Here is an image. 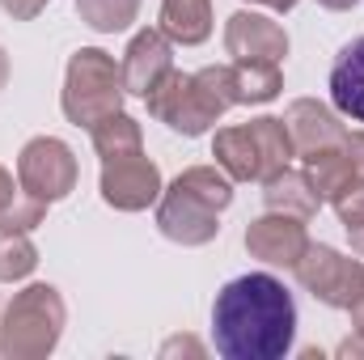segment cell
<instances>
[{
	"mask_svg": "<svg viewBox=\"0 0 364 360\" xmlns=\"http://www.w3.org/2000/svg\"><path fill=\"white\" fill-rule=\"evenodd\" d=\"M157 30L178 47L208 43L212 38V0H161Z\"/></svg>",
	"mask_w": 364,
	"mask_h": 360,
	"instance_id": "obj_15",
	"label": "cell"
},
{
	"mask_svg": "<svg viewBox=\"0 0 364 360\" xmlns=\"http://www.w3.org/2000/svg\"><path fill=\"white\" fill-rule=\"evenodd\" d=\"M326 90H331V102L343 119L364 123V34L335 55Z\"/></svg>",
	"mask_w": 364,
	"mask_h": 360,
	"instance_id": "obj_14",
	"label": "cell"
},
{
	"mask_svg": "<svg viewBox=\"0 0 364 360\" xmlns=\"http://www.w3.org/2000/svg\"><path fill=\"white\" fill-rule=\"evenodd\" d=\"M284 127H288V140H292V153L305 157V153H318V149H339L348 140V127H343V115L318 97H296L288 102L284 110Z\"/></svg>",
	"mask_w": 364,
	"mask_h": 360,
	"instance_id": "obj_12",
	"label": "cell"
},
{
	"mask_svg": "<svg viewBox=\"0 0 364 360\" xmlns=\"http://www.w3.org/2000/svg\"><path fill=\"white\" fill-rule=\"evenodd\" d=\"M123 97H127V90H123V68L114 64L110 51H102V47L73 51L68 73H64V93H60V106H64V119L68 123L93 127L106 115H119L123 110Z\"/></svg>",
	"mask_w": 364,
	"mask_h": 360,
	"instance_id": "obj_6",
	"label": "cell"
},
{
	"mask_svg": "<svg viewBox=\"0 0 364 360\" xmlns=\"http://www.w3.org/2000/svg\"><path fill=\"white\" fill-rule=\"evenodd\" d=\"M309 246V229L301 216H288V212H263L259 221L246 225V250L250 259L267 263V268H296V259L305 255Z\"/></svg>",
	"mask_w": 364,
	"mask_h": 360,
	"instance_id": "obj_10",
	"label": "cell"
},
{
	"mask_svg": "<svg viewBox=\"0 0 364 360\" xmlns=\"http://www.w3.org/2000/svg\"><path fill=\"white\" fill-rule=\"evenodd\" d=\"M246 4H263V9H275V13H292L301 0H246Z\"/></svg>",
	"mask_w": 364,
	"mask_h": 360,
	"instance_id": "obj_30",
	"label": "cell"
},
{
	"mask_svg": "<svg viewBox=\"0 0 364 360\" xmlns=\"http://www.w3.org/2000/svg\"><path fill=\"white\" fill-rule=\"evenodd\" d=\"M144 106H149V115L157 123H166L170 132H178L186 140L208 136L216 127V119L237 106L233 68L229 64H208L199 73L170 68L153 90L144 93Z\"/></svg>",
	"mask_w": 364,
	"mask_h": 360,
	"instance_id": "obj_2",
	"label": "cell"
},
{
	"mask_svg": "<svg viewBox=\"0 0 364 360\" xmlns=\"http://www.w3.org/2000/svg\"><path fill=\"white\" fill-rule=\"evenodd\" d=\"M348 242H352V250H356V255H364V221L348 225Z\"/></svg>",
	"mask_w": 364,
	"mask_h": 360,
	"instance_id": "obj_29",
	"label": "cell"
},
{
	"mask_svg": "<svg viewBox=\"0 0 364 360\" xmlns=\"http://www.w3.org/2000/svg\"><path fill=\"white\" fill-rule=\"evenodd\" d=\"M34 268H38V250L30 233H4L0 238V284H21Z\"/></svg>",
	"mask_w": 364,
	"mask_h": 360,
	"instance_id": "obj_21",
	"label": "cell"
},
{
	"mask_svg": "<svg viewBox=\"0 0 364 360\" xmlns=\"http://www.w3.org/2000/svg\"><path fill=\"white\" fill-rule=\"evenodd\" d=\"M233 203V179L220 166H186L157 199V229L174 246H208L220 233V212Z\"/></svg>",
	"mask_w": 364,
	"mask_h": 360,
	"instance_id": "obj_3",
	"label": "cell"
},
{
	"mask_svg": "<svg viewBox=\"0 0 364 360\" xmlns=\"http://www.w3.org/2000/svg\"><path fill=\"white\" fill-rule=\"evenodd\" d=\"M97 191L106 199V208L114 212H144L161 199L166 182L157 162H149L144 153H132V157H114V162H102V179Z\"/></svg>",
	"mask_w": 364,
	"mask_h": 360,
	"instance_id": "obj_9",
	"label": "cell"
},
{
	"mask_svg": "<svg viewBox=\"0 0 364 360\" xmlns=\"http://www.w3.org/2000/svg\"><path fill=\"white\" fill-rule=\"evenodd\" d=\"M335 212H339V225L348 229V225H356V221H364V179H356L335 203H331Z\"/></svg>",
	"mask_w": 364,
	"mask_h": 360,
	"instance_id": "obj_23",
	"label": "cell"
},
{
	"mask_svg": "<svg viewBox=\"0 0 364 360\" xmlns=\"http://www.w3.org/2000/svg\"><path fill=\"white\" fill-rule=\"evenodd\" d=\"M119 68H123V90L136 93V97H144V93L174 68V43H170L161 30H140V34L127 43Z\"/></svg>",
	"mask_w": 364,
	"mask_h": 360,
	"instance_id": "obj_13",
	"label": "cell"
},
{
	"mask_svg": "<svg viewBox=\"0 0 364 360\" xmlns=\"http://www.w3.org/2000/svg\"><path fill=\"white\" fill-rule=\"evenodd\" d=\"M233 93H237V106H267L284 93V73L279 64H242L233 60Z\"/></svg>",
	"mask_w": 364,
	"mask_h": 360,
	"instance_id": "obj_19",
	"label": "cell"
},
{
	"mask_svg": "<svg viewBox=\"0 0 364 360\" xmlns=\"http://www.w3.org/2000/svg\"><path fill=\"white\" fill-rule=\"evenodd\" d=\"M43 221H47V203L21 191L9 208H0V238L4 233H34Z\"/></svg>",
	"mask_w": 364,
	"mask_h": 360,
	"instance_id": "obj_22",
	"label": "cell"
},
{
	"mask_svg": "<svg viewBox=\"0 0 364 360\" xmlns=\"http://www.w3.org/2000/svg\"><path fill=\"white\" fill-rule=\"evenodd\" d=\"M90 140H93V153L102 162H114V157H132V153H144V132L132 115H106L102 123L90 127Z\"/></svg>",
	"mask_w": 364,
	"mask_h": 360,
	"instance_id": "obj_18",
	"label": "cell"
},
{
	"mask_svg": "<svg viewBox=\"0 0 364 360\" xmlns=\"http://www.w3.org/2000/svg\"><path fill=\"white\" fill-rule=\"evenodd\" d=\"M301 162H305V179H309V186L318 191V199H322V203H335V199H339L352 182L360 179L343 144H339V149H318V153H305Z\"/></svg>",
	"mask_w": 364,
	"mask_h": 360,
	"instance_id": "obj_16",
	"label": "cell"
},
{
	"mask_svg": "<svg viewBox=\"0 0 364 360\" xmlns=\"http://www.w3.org/2000/svg\"><path fill=\"white\" fill-rule=\"evenodd\" d=\"M343 149H348V157H352V166H356V174L364 179V127H360V132H348V140H343Z\"/></svg>",
	"mask_w": 364,
	"mask_h": 360,
	"instance_id": "obj_25",
	"label": "cell"
},
{
	"mask_svg": "<svg viewBox=\"0 0 364 360\" xmlns=\"http://www.w3.org/2000/svg\"><path fill=\"white\" fill-rule=\"evenodd\" d=\"M9 73H13V68H9V55H4V47H0V90L9 85Z\"/></svg>",
	"mask_w": 364,
	"mask_h": 360,
	"instance_id": "obj_33",
	"label": "cell"
},
{
	"mask_svg": "<svg viewBox=\"0 0 364 360\" xmlns=\"http://www.w3.org/2000/svg\"><path fill=\"white\" fill-rule=\"evenodd\" d=\"M0 9H4L13 21H34V17L47 9V0H0Z\"/></svg>",
	"mask_w": 364,
	"mask_h": 360,
	"instance_id": "obj_24",
	"label": "cell"
},
{
	"mask_svg": "<svg viewBox=\"0 0 364 360\" xmlns=\"http://www.w3.org/2000/svg\"><path fill=\"white\" fill-rule=\"evenodd\" d=\"M81 179V166H77V153L55 140V136H34L21 144L17 153V186L43 203H60L77 191Z\"/></svg>",
	"mask_w": 364,
	"mask_h": 360,
	"instance_id": "obj_8",
	"label": "cell"
},
{
	"mask_svg": "<svg viewBox=\"0 0 364 360\" xmlns=\"http://www.w3.org/2000/svg\"><path fill=\"white\" fill-rule=\"evenodd\" d=\"M17 195H21V186H17V182H13V174H9V170L0 166V208H9V203H13Z\"/></svg>",
	"mask_w": 364,
	"mask_h": 360,
	"instance_id": "obj_28",
	"label": "cell"
},
{
	"mask_svg": "<svg viewBox=\"0 0 364 360\" xmlns=\"http://www.w3.org/2000/svg\"><path fill=\"white\" fill-rule=\"evenodd\" d=\"M335 356H343V360H364V331H352L339 348H335Z\"/></svg>",
	"mask_w": 364,
	"mask_h": 360,
	"instance_id": "obj_26",
	"label": "cell"
},
{
	"mask_svg": "<svg viewBox=\"0 0 364 360\" xmlns=\"http://www.w3.org/2000/svg\"><path fill=\"white\" fill-rule=\"evenodd\" d=\"M68 327V305L55 284H26L0 314V356L47 360Z\"/></svg>",
	"mask_w": 364,
	"mask_h": 360,
	"instance_id": "obj_4",
	"label": "cell"
},
{
	"mask_svg": "<svg viewBox=\"0 0 364 360\" xmlns=\"http://www.w3.org/2000/svg\"><path fill=\"white\" fill-rule=\"evenodd\" d=\"M212 157H216V166H220L233 182H267L272 174H279L296 153H292V140H288L284 119L259 115V119H250V123L220 127V132L212 136Z\"/></svg>",
	"mask_w": 364,
	"mask_h": 360,
	"instance_id": "obj_5",
	"label": "cell"
},
{
	"mask_svg": "<svg viewBox=\"0 0 364 360\" xmlns=\"http://www.w3.org/2000/svg\"><path fill=\"white\" fill-rule=\"evenodd\" d=\"M292 275L326 309H352L364 292V263L339 255L335 246H322V242H309L305 246V255L296 259Z\"/></svg>",
	"mask_w": 364,
	"mask_h": 360,
	"instance_id": "obj_7",
	"label": "cell"
},
{
	"mask_svg": "<svg viewBox=\"0 0 364 360\" xmlns=\"http://www.w3.org/2000/svg\"><path fill=\"white\" fill-rule=\"evenodd\" d=\"M348 314H352V331H364V292H360V301H356Z\"/></svg>",
	"mask_w": 364,
	"mask_h": 360,
	"instance_id": "obj_32",
	"label": "cell"
},
{
	"mask_svg": "<svg viewBox=\"0 0 364 360\" xmlns=\"http://www.w3.org/2000/svg\"><path fill=\"white\" fill-rule=\"evenodd\" d=\"M263 203H267V212H288V216H301V221L318 216V208H322V199L309 186L305 170H288V166L263 182Z\"/></svg>",
	"mask_w": 364,
	"mask_h": 360,
	"instance_id": "obj_17",
	"label": "cell"
},
{
	"mask_svg": "<svg viewBox=\"0 0 364 360\" xmlns=\"http://www.w3.org/2000/svg\"><path fill=\"white\" fill-rule=\"evenodd\" d=\"M174 352H191V356H203V344H199V339H191V335H182V339H170V344L161 348V356H174Z\"/></svg>",
	"mask_w": 364,
	"mask_h": 360,
	"instance_id": "obj_27",
	"label": "cell"
},
{
	"mask_svg": "<svg viewBox=\"0 0 364 360\" xmlns=\"http://www.w3.org/2000/svg\"><path fill=\"white\" fill-rule=\"evenodd\" d=\"M322 9H331V13H348V9H356L360 0H318Z\"/></svg>",
	"mask_w": 364,
	"mask_h": 360,
	"instance_id": "obj_31",
	"label": "cell"
},
{
	"mask_svg": "<svg viewBox=\"0 0 364 360\" xmlns=\"http://www.w3.org/2000/svg\"><path fill=\"white\" fill-rule=\"evenodd\" d=\"M77 17L97 34H119L140 17V0H77Z\"/></svg>",
	"mask_w": 364,
	"mask_h": 360,
	"instance_id": "obj_20",
	"label": "cell"
},
{
	"mask_svg": "<svg viewBox=\"0 0 364 360\" xmlns=\"http://www.w3.org/2000/svg\"><path fill=\"white\" fill-rule=\"evenodd\" d=\"M225 51L242 64H279L288 55V34L272 17L255 9H237L225 21Z\"/></svg>",
	"mask_w": 364,
	"mask_h": 360,
	"instance_id": "obj_11",
	"label": "cell"
},
{
	"mask_svg": "<svg viewBox=\"0 0 364 360\" xmlns=\"http://www.w3.org/2000/svg\"><path fill=\"white\" fill-rule=\"evenodd\" d=\"M212 344L225 360H284L296 344V301L267 271L229 280L212 301Z\"/></svg>",
	"mask_w": 364,
	"mask_h": 360,
	"instance_id": "obj_1",
	"label": "cell"
}]
</instances>
